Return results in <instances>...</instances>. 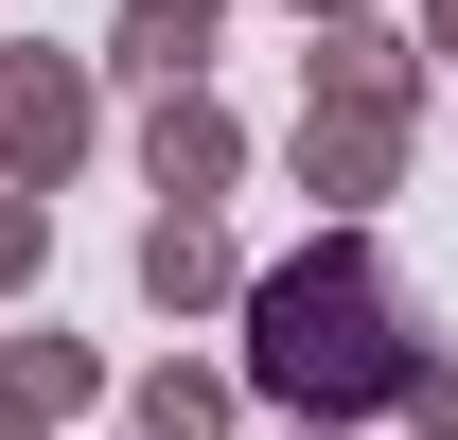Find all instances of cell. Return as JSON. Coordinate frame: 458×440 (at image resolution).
<instances>
[{
    "mask_svg": "<svg viewBox=\"0 0 458 440\" xmlns=\"http://www.w3.org/2000/svg\"><path fill=\"white\" fill-rule=\"evenodd\" d=\"M265 370H283V387H335V405L388 387V370H405V352H388V282L352 265V247L300 265V282H265Z\"/></svg>",
    "mask_w": 458,
    "mask_h": 440,
    "instance_id": "6da1fadb",
    "label": "cell"
}]
</instances>
